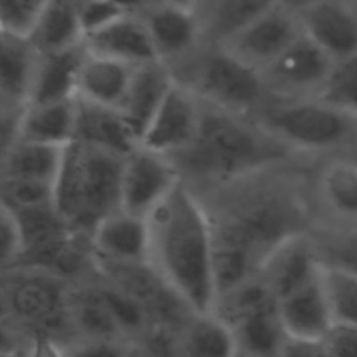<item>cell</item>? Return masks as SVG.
Listing matches in <instances>:
<instances>
[{
    "mask_svg": "<svg viewBox=\"0 0 357 357\" xmlns=\"http://www.w3.org/2000/svg\"><path fill=\"white\" fill-rule=\"evenodd\" d=\"M181 180L180 172L167 156L138 146L124 159L121 209L148 218Z\"/></svg>",
    "mask_w": 357,
    "mask_h": 357,
    "instance_id": "ba28073f",
    "label": "cell"
},
{
    "mask_svg": "<svg viewBox=\"0 0 357 357\" xmlns=\"http://www.w3.org/2000/svg\"><path fill=\"white\" fill-rule=\"evenodd\" d=\"M1 205L13 212L54 205V184L1 178Z\"/></svg>",
    "mask_w": 357,
    "mask_h": 357,
    "instance_id": "d6a6232c",
    "label": "cell"
},
{
    "mask_svg": "<svg viewBox=\"0 0 357 357\" xmlns=\"http://www.w3.org/2000/svg\"><path fill=\"white\" fill-rule=\"evenodd\" d=\"M278 308L289 339L324 340L333 326L321 271L311 282L279 300Z\"/></svg>",
    "mask_w": 357,
    "mask_h": 357,
    "instance_id": "ac0fdd59",
    "label": "cell"
},
{
    "mask_svg": "<svg viewBox=\"0 0 357 357\" xmlns=\"http://www.w3.org/2000/svg\"><path fill=\"white\" fill-rule=\"evenodd\" d=\"M84 46L89 53L109 57L130 66L160 61L141 14L130 13L86 36Z\"/></svg>",
    "mask_w": 357,
    "mask_h": 357,
    "instance_id": "d6986e66",
    "label": "cell"
},
{
    "mask_svg": "<svg viewBox=\"0 0 357 357\" xmlns=\"http://www.w3.org/2000/svg\"><path fill=\"white\" fill-rule=\"evenodd\" d=\"M73 315L78 326L95 339H109L120 331L99 290L81 293L73 303Z\"/></svg>",
    "mask_w": 357,
    "mask_h": 357,
    "instance_id": "1f68e13d",
    "label": "cell"
},
{
    "mask_svg": "<svg viewBox=\"0 0 357 357\" xmlns=\"http://www.w3.org/2000/svg\"><path fill=\"white\" fill-rule=\"evenodd\" d=\"M202 1V0H201ZM198 14L205 45L222 46L278 4L276 0H205Z\"/></svg>",
    "mask_w": 357,
    "mask_h": 357,
    "instance_id": "603a6c76",
    "label": "cell"
},
{
    "mask_svg": "<svg viewBox=\"0 0 357 357\" xmlns=\"http://www.w3.org/2000/svg\"><path fill=\"white\" fill-rule=\"evenodd\" d=\"M202 119L194 141L169 158L181 178L234 183L283 162L289 151L254 119L202 103Z\"/></svg>",
    "mask_w": 357,
    "mask_h": 357,
    "instance_id": "7a4b0ae2",
    "label": "cell"
},
{
    "mask_svg": "<svg viewBox=\"0 0 357 357\" xmlns=\"http://www.w3.org/2000/svg\"><path fill=\"white\" fill-rule=\"evenodd\" d=\"M149 357H191L183 340H177L166 328L155 329L148 339Z\"/></svg>",
    "mask_w": 357,
    "mask_h": 357,
    "instance_id": "74e56055",
    "label": "cell"
},
{
    "mask_svg": "<svg viewBox=\"0 0 357 357\" xmlns=\"http://www.w3.org/2000/svg\"><path fill=\"white\" fill-rule=\"evenodd\" d=\"M245 357H248V356H245Z\"/></svg>",
    "mask_w": 357,
    "mask_h": 357,
    "instance_id": "7dc6e473",
    "label": "cell"
},
{
    "mask_svg": "<svg viewBox=\"0 0 357 357\" xmlns=\"http://www.w3.org/2000/svg\"><path fill=\"white\" fill-rule=\"evenodd\" d=\"M68 357H124V354L120 347L109 339H93L77 347Z\"/></svg>",
    "mask_w": 357,
    "mask_h": 357,
    "instance_id": "60d3db41",
    "label": "cell"
},
{
    "mask_svg": "<svg viewBox=\"0 0 357 357\" xmlns=\"http://www.w3.org/2000/svg\"><path fill=\"white\" fill-rule=\"evenodd\" d=\"M24 251V237L15 215L1 205L0 211V258L3 265L18 262Z\"/></svg>",
    "mask_w": 357,
    "mask_h": 357,
    "instance_id": "d590c367",
    "label": "cell"
},
{
    "mask_svg": "<svg viewBox=\"0 0 357 357\" xmlns=\"http://www.w3.org/2000/svg\"><path fill=\"white\" fill-rule=\"evenodd\" d=\"M75 142H81L123 158L139 145L120 112L77 96Z\"/></svg>",
    "mask_w": 357,
    "mask_h": 357,
    "instance_id": "ffe728a7",
    "label": "cell"
},
{
    "mask_svg": "<svg viewBox=\"0 0 357 357\" xmlns=\"http://www.w3.org/2000/svg\"><path fill=\"white\" fill-rule=\"evenodd\" d=\"M110 1L121 6L128 13H135V14L142 13L152 3V0H110Z\"/></svg>",
    "mask_w": 357,
    "mask_h": 357,
    "instance_id": "7bdbcfd3",
    "label": "cell"
},
{
    "mask_svg": "<svg viewBox=\"0 0 357 357\" xmlns=\"http://www.w3.org/2000/svg\"><path fill=\"white\" fill-rule=\"evenodd\" d=\"M40 52L25 35L1 31L0 103L1 114H18L29 105Z\"/></svg>",
    "mask_w": 357,
    "mask_h": 357,
    "instance_id": "4fadbf2b",
    "label": "cell"
},
{
    "mask_svg": "<svg viewBox=\"0 0 357 357\" xmlns=\"http://www.w3.org/2000/svg\"><path fill=\"white\" fill-rule=\"evenodd\" d=\"M173 82L174 75L163 61H152L134 68L130 86L117 110L138 145Z\"/></svg>",
    "mask_w": 357,
    "mask_h": 357,
    "instance_id": "e0dca14e",
    "label": "cell"
},
{
    "mask_svg": "<svg viewBox=\"0 0 357 357\" xmlns=\"http://www.w3.org/2000/svg\"><path fill=\"white\" fill-rule=\"evenodd\" d=\"M1 357H28V347L26 349H21V347L4 349Z\"/></svg>",
    "mask_w": 357,
    "mask_h": 357,
    "instance_id": "bcb514c9",
    "label": "cell"
},
{
    "mask_svg": "<svg viewBox=\"0 0 357 357\" xmlns=\"http://www.w3.org/2000/svg\"><path fill=\"white\" fill-rule=\"evenodd\" d=\"M328 265H335L357 275V237L347 238L329 251Z\"/></svg>",
    "mask_w": 357,
    "mask_h": 357,
    "instance_id": "ab89813d",
    "label": "cell"
},
{
    "mask_svg": "<svg viewBox=\"0 0 357 357\" xmlns=\"http://www.w3.org/2000/svg\"><path fill=\"white\" fill-rule=\"evenodd\" d=\"M238 347L248 357H280L287 342L279 308L272 307L255 312L233 326Z\"/></svg>",
    "mask_w": 357,
    "mask_h": 357,
    "instance_id": "4316f807",
    "label": "cell"
},
{
    "mask_svg": "<svg viewBox=\"0 0 357 357\" xmlns=\"http://www.w3.org/2000/svg\"><path fill=\"white\" fill-rule=\"evenodd\" d=\"M172 67L202 103L243 117L255 119L272 99L261 73L220 46L205 45Z\"/></svg>",
    "mask_w": 357,
    "mask_h": 357,
    "instance_id": "5b68a950",
    "label": "cell"
},
{
    "mask_svg": "<svg viewBox=\"0 0 357 357\" xmlns=\"http://www.w3.org/2000/svg\"><path fill=\"white\" fill-rule=\"evenodd\" d=\"M202 109L204 105L198 96L174 78L142 135L139 146L167 158L180 153L194 141L199 130Z\"/></svg>",
    "mask_w": 357,
    "mask_h": 357,
    "instance_id": "30bf717a",
    "label": "cell"
},
{
    "mask_svg": "<svg viewBox=\"0 0 357 357\" xmlns=\"http://www.w3.org/2000/svg\"><path fill=\"white\" fill-rule=\"evenodd\" d=\"M314 98L357 117V56L335 63Z\"/></svg>",
    "mask_w": 357,
    "mask_h": 357,
    "instance_id": "4dcf8cb0",
    "label": "cell"
},
{
    "mask_svg": "<svg viewBox=\"0 0 357 357\" xmlns=\"http://www.w3.org/2000/svg\"><path fill=\"white\" fill-rule=\"evenodd\" d=\"M124 159L75 141L66 146L54 206L73 231L91 236L102 219L121 209Z\"/></svg>",
    "mask_w": 357,
    "mask_h": 357,
    "instance_id": "277c9868",
    "label": "cell"
},
{
    "mask_svg": "<svg viewBox=\"0 0 357 357\" xmlns=\"http://www.w3.org/2000/svg\"><path fill=\"white\" fill-rule=\"evenodd\" d=\"M335 63L303 32L261 75L275 99H296L305 98V95L314 98L329 77Z\"/></svg>",
    "mask_w": 357,
    "mask_h": 357,
    "instance_id": "52a82bcc",
    "label": "cell"
},
{
    "mask_svg": "<svg viewBox=\"0 0 357 357\" xmlns=\"http://www.w3.org/2000/svg\"><path fill=\"white\" fill-rule=\"evenodd\" d=\"M301 33L298 14L276 4L220 47L262 73Z\"/></svg>",
    "mask_w": 357,
    "mask_h": 357,
    "instance_id": "9c48e42d",
    "label": "cell"
},
{
    "mask_svg": "<svg viewBox=\"0 0 357 357\" xmlns=\"http://www.w3.org/2000/svg\"><path fill=\"white\" fill-rule=\"evenodd\" d=\"M321 191L329 208L339 216L357 219V163L337 160L321 173Z\"/></svg>",
    "mask_w": 357,
    "mask_h": 357,
    "instance_id": "f1b7e54d",
    "label": "cell"
},
{
    "mask_svg": "<svg viewBox=\"0 0 357 357\" xmlns=\"http://www.w3.org/2000/svg\"><path fill=\"white\" fill-rule=\"evenodd\" d=\"M66 146L17 139L1 151V178L56 184Z\"/></svg>",
    "mask_w": 357,
    "mask_h": 357,
    "instance_id": "d4e9b609",
    "label": "cell"
},
{
    "mask_svg": "<svg viewBox=\"0 0 357 357\" xmlns=\"http://www.w3.org/2000/svg\"><path fill=\"white\" fill-rule=\"evenodd\" d=\"M86 54L82 45L56 53H40L29 103H43L77 96L81 64Z\"/></svg>",
    "mask_w": 357,
    "mask_h": 357,
    "instance_id": "484cf974",
    "label": "cell"
},
{
    "mask_svg": "<svg viewBox=\"0 0 357 357\" xmlns=\"http://www.w3.org/2000/svg\"><path fill=\"white\" fill-rule=\"evenodd\" d=\"M134 66L89 53L84 57L77 82V96L119 109L130 86Z\"/></svg>",
    "mask_w": 357,
    "mask_h": 357,
    "instance_id": "7402d4cb",
    "label": "cell"
},
{
    "mask_svg": "<svg viewBox=\"0 0 357 357\" xmlns=\"http://www.w3.org/2000/svg\"><path fill=\"white\" fill-rule=\"evenodd\" d=\"M28 38L42 54L82 45L78 0H47Z\"/></svg>",
    "mask_w": 357,
    "mask_h": 357,
    "instance_id": "cb8c5ba5",
    "label": "cell"
},
{
    "mask_svg": "<svg viewBox=\"0 0 357 357\" xmlns=\"http://www.w3.org/2000/svg\"><path fill=\"white\" fill-rule=\"evenodd\" d=\"M10 308L36 332L49 333L63 325L66 305L68 304L64 290L49 272H31L21 275L10 284Z\"/></svg>",
    "mask_w": 357,
    "mask_h": 357,
    "instance_id": "7c38bea8",
    "label": "cell"
},
{
    "mask_svg": "<svg viewBox=\"0 0 357 357\" xmlns=\"http://www.w3.org/2000/svg\"><path fill=\"white\" fill-rule=\"evenodd\" d=\"M89 240L100 262L130 265L151 262L146 218L119 209L96 225Z\"/></svg>",
    "mask_w": 357,
    "mask_h": 357,
    "instance_id": "5bb4252c",
    "label": "cell"
},
{
    "mask_svg": "<svg viewBox=\"0 0 357 357\" xmlns=\"http://www.w3.org/2000/svg\"><path fill=\"white\" fill-rule=\"evenodd\" d=\"M212 222V220H211ZM213 269L218 297L258 276L269 252L294 230V213L273 192L258 191L216 222Z\"/></svg>",
    "mask_w": 357,
    "mask_h": 357,
    "instance_id": "3957f363",
    "label": "cell"
},
{
    "mask_svg": "<svg viewBox=\"0 0 357 357\" xmlns=\"http://www.w3.org/2000/svg\"><path fill=\"white\" fill-rule=\"evenodd\" d=\"M280 357H336L325 340L287 339Z\"/></svg>",
    "mask_w": 357,
    "mask_h": 357,
    "instance_id": "f35d334b",
    "label": "cell"
},
{
    "mask_svg": "<svg viewBox=\"0 0 357 357\" xmlns=\"http://www.w3.org/2000/svg\"><path fill=\"white\" fill-rule=\"evenodd\" d=\"M75 123L77 96L43 103H29L21 114L17 139L67 146L74 142Z\"/></svg>",
    "mask_w": 357,
    "mask_h": 357,
    "instance_id": "44dd1931",
    "label": "cell"
},
{
    "mask_svg": "<svg viewBox=\"0 0 357 357\" xmlns=\"http://www.w3.org/2000/svg\"><path fill=\"white\" fill-rule=\"evenodd\" d=\"M99 291L120 331H135L144 326L148 312L137 298L120 287L99 289Z\"/></svg>",
    "mask_w": 357,
    "mask_h": 357,
    "instance_id": "836d02e7",
    "label": "cell"
},
{
    "mask_svg": "<svg viewBox=\"0 0 357 357\" xmlns=\"http://www.w3.org/2000/svg\"><path fill=\"white\" fill-rule=\"evenodd\" d=\"M276 1H278V4L300 14L301 11H304L305 8H308L310 6L317 3L318 0H276Z\"/></svg>",
    "mask_w": 357,
    "mask_h": 357,
    "instance_id": "ee69618b",
    "label": "cell"
},
{
    "mask_svg": "<svg viewBox=\"0 0 357 357\" xmlns=\"http://www.w3.org/2000/svg\"><path fill=\"white\" fill-rule=\"evenodd\" d=\"M303 32L336 63L357 56V13L340 0H318L298 14Z\"/></svg>",
    "mask_w": 357,
    "mask_h": 357,
    "instance_id": "9a60e30c",
    "label": "cell"
},
{
    "mask_svg": "<svg viewBox=\"0 0 357 357\" xmlns=\"http://www.w3.org/2000/svg\"><path fill=\"white\" fill-rule=\"evenodd\" d=\"M153 1H159V3H166V4H172V6H177V7H183V8H188V10H194L197 11L201 0H152Z\"/></svg>",
    "mask_w": 357,
    "mask_h": 357,
    "instance_id": "f6af8a7d",
    "label": "cell"
},
{
    "mask_svg": "<svg viewBox=\"0 0 357 357\" xmlns=\"http://www.w3.org/2000/svg\"><path fill=\"white\" fill-rule=\"evenodd\" d=\"M321 264L311 243L303 234L294 233L269 252L258 276L279 301L317 278Z\"/></svg>",
    "mask_w": 357,
    "mask_h": 357,
    "instance_id": "2e32d148",
    "label": "cell"
},
{
    "mask_svg": "<svg viewBox=\"0 0 357 357\" xmlns=\"http://www.w3.org/2000/svg\"><path fill=\"white\" fill-rule=\"evenodd\" d=\"M139 14L148 28L158 59L169 67L199 49L202 32L197 11L153 1Z\"/></svg>",
    "mask_w": 357,
    "mask_h": 357,
    "instance_id": "8fae6325",
    "label": "cell"
},
{
    "mask_svg": "<svg viewBox=\"0 0 357 357\" xmlns=\"http://www.w3.org/2000/svg\"><path fill=\"white\" fill-rule=\"evenodd\" d=\"M78 7L84 39L123 15L130 14L126 8L110 0H78Z\"/></svg>",
    "mask_w": 357,
    "mask_h": 357,
    "instance_id": "e575fe53",
    "label": "cell"
},
{
    "mask_svg": "<svg viewBox=\"0 0 357 357\" xmlns=\"http://www.w3.org/2000/svg\"><path fill=\"white\" fill-rule=\"evenodd\" d=\"M254 120L291 149H333L357 137V117L315 98H272Z\"/></svg>",
    "mask_w": 357,
    "mask_h": 357,
    "instance_id": "8992f818",
    "label": "cell"
},
{
    "mask_svg": "<svg viewBox=\"0 0 357 357\" xmlns=\"http://www.w3.org/2000/svg\"><path fill=\"white\" fill-rule=\"evenodd\" d=\"M321 280L333 325H357V275L335 265H321Z\"/></svg>",
    "mask_w": 357,
    "mask_h": 357,
    "instance_id": "f546056e",
    "label": "cell"
},
{
    "mask_svg": "<svg viewBox=\"0 0 357 357\" xmlns=\"http://www.w3.org/2000/svg\"><path fill=\"white\" fill-rule=\"evenodd\" d=\"M324 340L336 357H357V325H333Z\"/></svg>",
    "mask_w": 357,
    "mask_h": 357,
    "instance_id": "8d00e7d4",
    "label": "cell"
},
{
    "mask_svg": "<svg viewBox=\"0 0 357 357\" xmlns=\"http://www.w3.org/2000/svg\"><path fill=\"white\" fill-rule=\"evenodd\" d=\"M28 357H68L50 333L36 332L28 346Z\"/></svg>",
    "mask_w": 357,
    "mask_h": 357,
    "instance_id": "b9f144b4",
    "label": "cell"
},
{
    "mask_svg": "<svg viewBox=\"0 0 357 357\" xmlns=\"http://www.w3.org/2000/svg\"><path fill=\"white\" fill-rule=\"evenodd\" d=\"M151 261L192 314H212L218 289L212 222L181 180L146 218Z\"/></svg>",
    "mask_w": 357,
    "mask_h": 357,
    "instance_id": "6da1fadb",
    "label": "cell"
},
{
    "mask_svg": "<svg viewBox=\"0 0 357 357\" xmlns=\"http://www.w3.org/2000/svg\"><path fill=\"white\" fill-rule=\"evenodd\" d=\"M181 340L191 357H238L233 328L213 312L194 314Z\"/></svg>",
    "mask_w": 357,
    "mask_h": 357,
    "instance_id": "83f0119b",
    "label": "cell"
}]
</instances>
